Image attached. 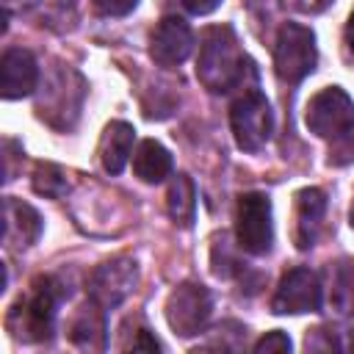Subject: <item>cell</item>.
I'll return each instance as SVG.
<instances>
[{
    "mask_svg": "<svg viewBox=\"0 0 354 354\" xmlns=\"http://www.w3.org/2000/svg\"><path fill=\"white\" fill-rule=\"evenodd\" d=\"M246 72H252V61L241 53L235 30L230 25H213L205 30L196 58V77L213 94H224L246 83Z\"/></svg>",
    "mask_w": 354,
    "mask_h": 354,
    "instance_id": "6da1fadb",
    "label": "cell"
},
{
    "mask_svg": "<svg viewBox=\"0 0 354 354\" xmlns=\"http://www.w3.org/2000/svg\"><path fill=\"white\" fill-rule=\"evenodd\" d=\"M318 61V47H315V33L307 25L299 22H285L277 33L274 44V66L277 75L288 83L304 80Z\"/></svg>",
    "mask_w": 354,
    "mask_h": 354,
    "instance_id": "7a4b0ae2",
    "label": "cell"
},
{
    "mask_svg": "<svg viewBox=\"0 0 354 354\" xmlns=\"http://www.w3.org/2000/svg\"><path fill=\"white\" fill-rule=\"evenodd\" d=\"M230 124H232L235 144L243 152H260L268 144L274 130V113L268 100L257 88L243 91L230 108Z\"/></svg>",
    "mask_w": 354,
    "mask_h": 354,
    "instance_id": "3957f363",
    "label": "cell"
},
{
    "mask_svg": "<svg viewBox=\"0 0 354 354\" xmlns=\"http://www.w3.org/2000/svg\"><path fill=\"white\" fill-rule=\"evenodd\" d=\"M235 235H238V246L249 254H266L271 249L274 221H271V199L266 194L249 191L238 199Z\"/></svg>",
    "mask_w": 354,
    "mask_h": 354,
    "instance_id": "277c9868",
    "label": "cell"
},
{
    "mask_svg": "<svg viewBox=\"0 0 354 354\" xmlns=\"http://www.w3.org/2000/svg\"><path fill=\"white\" fill-rule=\"evenodd\" d=\"M210 310H213V299L207 288L199 282H183L166 299V321L180 337L199 335L210 318Z\"/></svg>",
    "mask_w": 354,
    "mask_h": 354,
    "instance_id": "5b68a950",
    "label": "cell"
},
{
    "mask_svg": "<svg viewBox=\"0 0 354 354\" xmlns=\"http://www.w3.org/2000/svg\"><path fill=\"white\" fill-rule=\"evenodd\" d=\"M321 301H324V288L318 274L299 266L279 279L277 293L271 299V310L277 315H301V313H318Z\"/></svg>",
    "mask_w": 354,
    "mask_h": 354,
    "instance_id": "8992f818",
    "label": "cell"
},
{
    "mask_svg": "<svg viewBox=\"0 0 354 354\" xmlns=\"http://www.w3.org/2000/svg\"><path fill=\"white\" fill-rule=\"evenodd\" d=\"M351 122H354V100L340 86H326L307 102L304 124L318 138H335Z\"/></svg>",
    "mask_w": 354,
    "mask_h": 354,
    "instance_id": "52a82bcc",
    "label": "cell"
},
{
    "mask_svg": "<svg viewBox=\"0 0 354 354\" xmlns=\"http://www.w3.org/2000/svg\"><path fill=\"white\" fill-rule=\"evenodd\" d=\"M138 282V266L130 257H113L102 266L94 268V274L88 277V296L94 304H100L102 310L122 304Z\"/></svg>",
    "mask_w": 354,
    "mask_h": 354,
    "instance_id": "ba28073f",
    "label": "cell"
},
{
    "mask_svg": "<svg viewBox=\"0 0 354 354\" xmlns=\"http://www.w3.org/2000/svg\"><path fill=\"white\" fill-rule=\"evenodd\" d=\"M55 307H58V290L53 285V279H39L30 299L19 307H14L17 315H22V324L17 326V337H22V332H28L25 337L30 340H44L53 335L55 326Z\"/></svg>",
    "mask_w": 354,
    "mask_h": 354,
    "instance_id": "9c48e42d",
    "label": "cell"
},
{
    "mask_svg": "<svg viewBox=\"0 0 354 354\" xmlns=\"http://www.w3.org/2000/svg\"><path fill=\"white\" fill-rule=\"evenodd\" d=\"M194 50V30L183 17H163L149 39V55L160 66L183 64Z\"/></svg>",
    "mask_w": 354,
    "mask_h": 354,
    "instance_id": "30bf717a",
    "label": "cell"
},
{
    "mask_svg": "<svg viewBox=\"0 0 354 354\" xmlns=\"http://www.w3.org/2000/svg\"><path fill=\"white\" fill-rule=\"evenodd\" d=\"M39 83V64L30 50L11 47L0 58V94L3 100H22Z\"/></svg>",
    "mask_w": 354,
    "mask_h": 354,
    "instance_id": "8fae6325",
    "label": "cell"
},
{
    "mask_svg": "<svg viewBox=\"0 0 354 354\" xmlns=\"http://www.w3.org/2000/svg\"><path fill=\"white\" fill-rule=\"evenodd\" d=\"M326 213V196L321 188H301L296 194V246L299 249H310L318 238L321 221Z\"/></svg>",
    "mask_w": 354,
    "mask_h": 354,
    "instance_id": "7c38bea8",
    "label": "cell"
},
{
    "mask_svg": "<svg viewBox=\"0 0 354 354\" xmlns=\"http://www.w3.org/2000/svg\"><path fill=\"white\" fill-rule=\"evenodd\" d=\"M39 235H41V216L19 199H6V205H3V241L8 246H30Z\"/></svg>",
    "mask_w": 354,
    "mask_h": 354,
    "instance_id": "4fadbf2b",
    "label": "cell"
},
{
    "mask_svg": "<svg viewBox=\"0 0 354 354\" xmlns=\"http://www.w3.org/2000/svg\"><path fill=\"white\" fill-rule=\"evenodd\" d=\"M133 141H136V130L127 122H111L102 130L100 138V163L108 174H119L127 163V158L133 155Z\"/></svg>",
    "mask_w": 354,
    "mask_h": 354,
    "instance_id": "5bb4252c",
    "label": "cell"
},
{
    "mask_svg": "<svg viewBox=\"0 0 354 354\" xmlns=\"http://www.w3.org/2000/svg\"><path fill=\"white\" fill-rule=\"evenodd\" d=\"M133 171L138 180L144 183H163L169 174H171V155L169 149L155 141V138H144L136 152H133Z\"/></svg>",
    "mask_w": 354,
    "mask_h": 354,
    "instance_id": "9a60e30c",
    "label": "cell"
},
{
    "mask_svg": "<svg viewBox=\"0 0 354 354\" xmlns=\"http://www.w3.org/2000/svg\"><path fill=\"white\" fill-rule=\"evenodd\" d=\"M166 207H169V216H171L177 224L191 227L194 213H196V188H194V183H191L188 174H177V177L169 183Z\"/></svg>",
    "mask_w": 354,
    "mask_h": 354,
    "instance_id": "2e32d148",
    "label": "cell"
},
{
    "mask_svg": "<svg viewBox=\"0 0 354 354\" xmlns=\"http://www.w3.org/2000/svg\"><path fill=\"white\" fill-rule=\"evenodd\" d=\"M329 304L340 315H354V260H340L329 271Z\"/></svg>",
    "mask_w": 354,
    "mask_h": 354,
    "instance_id": "e0dca14e",
    "label": "cell"
},
{
    "mask_svg": "<svg viewBox=\"0 0 354 354\" xmlns=\"http://www.w3.org/2000/svg\"><path fill=\"white\" fill-rule=\"evenodd\" d=\"M102 332H105V324H102V307L91 301V307L86 304V307L80 310V315L75 318V324H72V340H75L77 346L97 348V343L91 340V335H100V337H102Z\"/></svg>",
    "mask_w": 354,
    "mask_h": 354,
    "instance_id": "ac0fdd59",
    "label": "cell"
},
{
    "mask_svg": "<svg viewBox=\"0 0 354 354\" xmlns=\"http://www.w3.org/2000/svg\"><path fill=\"white\" fill-rule=\"evenodd\" d=\"M33 188H36V194H44V196H50V199H58V196L66 194L69 185H66V177H64V171H61L58 166L41 163V166H36Z\"/></svg>",
    "mask_w": 354,
    "mask_h": 354,
    "instance_id": "d6986e66",
    "label": "cell"
},
{
    "mask_svg": "<svg viewBox=\"0 0 354 354\" xmlns=\"http://www.w3.org/2000/svg\"><path fill=\"white\" fill-rule=\"evenodd\" d=\"M329 166H346L354 163V122L340 130L335 138H329Z\"/></svg>",
    "mask_w": 354,
    "mask_h": 354,
    "instance_id": "ffe728a7",
    "label": "cell"
},
{
    "mask_svg": "<svg viewBox=\"0 0 354 354\" xmlns=\"http://www.w3.org/2000/svg\"><path fill=\"white\" fill-rule=\"evenodd\" d=\"M254 351H257V354H282V351H290V337H288L282 329L266 332V335L254 343Z\"/></svg>",
    "mask_w": 354,
    "mask_h": 354,
    "instance_id": "44dd1931",
    "label": "cell"
},
{
    "mask_svg": "<svg viewBox=\"0 0 354 354\" xmlns=\"http://www.w3.org/2000/svg\"><path fill=\"white\" fill-rule=\"evenodd\" d=\"M136 6H138V0H94L97 14H102V17H127Z\"/></svg>",
    "mask_w": 354,
    "mask_h": 354,
    "instance_id": "7402d4cb",
    "label": "cell"
},
{
    "mask_svg": "<svg viewBox=\"0 0 354 354\" xmlns=\"http://www.w3.org/2000/svg\"><path fill=\"white\" fill-rule=\"evenodd\" d=\"M183 6H185L191 14H196V17H205V14L216 11V8L221 6V0H183Z\"/></svg>",
    "mask_w": 354,
    "mask_h": 354,
    "instance_id": "603a6c76",
    "label": "cell"
},
{
    "mask_svg": "<svg viewBox=\"0 0 354 354\" xmlns=\"http://www.w3.org/2000/svg\"><path fill=\"white\" fill-rule=\"evenodd\" d=\"M348 44H351V53H354V14H351V19H348Z\"/></svg>",
    "mask_w": 354,
    "mask_h": 354,
    "instance_id": "cb8c5ba5",
    "label": "cell"
},
{
    "mask_svg": "<svg viewBox=\"0 0 354 354\" xmlns=\"http://www.w3.org/2000/svg\"><path fill=\"white\" fill-rule=\"evenodd\" d=\"M348 351H354V329H351V335H348Z\"/></svg>",
    "mask_w": 354,
    "mask_h": 354,
    "instance_id": "d4e9b609",
    "label": "cell"
},
{
    "mask_svg": "<svg viewBox=\"0 0 354 354\" xmlns=\"http://www.w3.org/2000/svg\"><path fill=\"white\" fill-rule=\"evenodd\" d=\"M348 221H351V227H354V199H351V210H348Z\"/></svg>",
    "mask_w": 354,
    "mask_h": 354,
    "instance_id": "484cf974",
    "label": "cell"
},
{
    "mask_svg": "<svg viewBox=\"0 0 354 354\" xmlns=\"http://www.w3.org/2000/svg\"><path fill=\"white\" fill-rule=\"evenodd\" d=\"M8 3H11V0H8Z\"/></svg>",
    "mask_w": 354,
    "mask_h": 354,
    "instance_id": "4316f807",
    "label": "cell"
}]
</instances>
